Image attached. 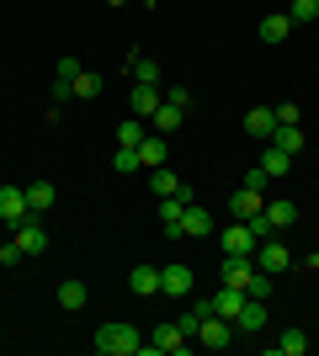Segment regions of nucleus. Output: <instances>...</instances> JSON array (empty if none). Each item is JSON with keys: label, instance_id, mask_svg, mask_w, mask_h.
Returning a JSON list of instances; mask_svg holds the SVG:
<instances>
[{"label": "nucleus", "instance_id": "1", "mask_svg": "<svg viewBox=\"0 0 319 356\" xmlns=\"http://www.w3.org/2000/svg\"><path fill=\"white\" fill-rule=\"evenodd\" d=\"M91 346H96L101 356H133L144 341H138V330H133V325H122V319H117V325H101V330H96V341H91Z\"/></svg>", "mask_w": 319, "mask_h": 356}, {"label": "nucleus", "instance_id": "2", "mask_svg": "<svg viewBox=\"0 0 319 356\" xmlns=\"http://www.w3.org/2000/svg\"><path fill=\"white\" fill-rule=\"evenodd\" d=\"M192 287H197V277H192V266H186V261L160 266V293H165V298H192Z\"/></svg>", "mask_w": 319, "mask_h": 356}, {"label": "nucleus", "instance_id": "3", "mask_svg": "<svg viewBox=\"0 0 319 356\" xmlns=\"http://www.w3.org/2000/svg\"><path fill=\"white\" fill-rule=\"evenodd\" d=\"M250 261H256V266L261 271H272V277H282V271H288L293 266V255H288V245H282V239H261V245H256V255H250Z\"/></svg>", "mask_w": 319, "mask_h": 356}, {"label": "nucleus", "instance_id": "4", "mask_svg": "<svg viewBox=\"0 0 319 356\" xmlns=\"http://www.w3.org/2000/svg\"><path fill=\"white\" fill-rule=\"evenodd\" d=\"M218 245H224V255H256V245H261V239H256V229H250V223H240V218H234V223L224 229V234H218Z\"/></svg>", "mask_w": 319, "mask_h": 356}, {"label": "nucleus", "instance_id": "5", "mask_svg": "<svg viewBox=\"0 0 319 356\" xmlns=\"http://www.w3.org/2000/svg\"><path fill=\"white\" fill-rule=\"evenodd\" d=\"M32 218V208H27V192L22 186H0V223H27Z\"/></svg>", "mask_w": 319, "mask_h": 356}, {"label": "nucleus", "instance_id": "6", "mask_svg": "<svg viewBox=\"0 0 319 356\" xmlns=\"http://www.w3.org/2000/svg\"><path fill=\"white\" fill-rule=\"evenodd\" d=\"M197 341L208 346V351H224V346H234V325H229V319H218V314H208V319H202V330H197Z\"/></svg>", "mask_w": 319, "mask_h": 356}, {"label": "nucleus", "instance_id": "7", "mask_svg": "<svg viewBox=\"0 0 319 356\" xmlns=\"http://www.w3.org/2000/svg\"><path fill=\"white\" fill-rule=\"evenodd\" d=\"M213 234V213L202 208V202H186L181 213V239H208Z\"/></svg>", "mask_w": 319, "mask_h": 356}, {"label": "nucleus", "instance_id": "8", "mask_svg": "<svg viewBox=\"0 0 319 356\" xmlns=\"http://www.w3.org/2000/svg\"><path fill=\"white\" fill-rule=\"evenodd\" d=\"M16 250H22V255H43L48 250V234H43V223H38V218L16 223Z\"/></svg>", "mask_w": 319, "mask_h": 356}, {"label": "nucleus", "instance_id": "9", "mask_svg": "<svg viewBox=\"0 0 319 356\" xmlns=\"http://www.w3.org/2000/svg\"><path fill=\"white\" fill-rule=\"evenodd\" d=\"M256 330H266V303H261V298H245V309L234 314V335H256Z\"/></svg>", "mask_w": 319, "mask_h": 356}, {"label": "nucleus", "instance_id": "10", "mask_svg": "<svg viewBox=\"0 0 319 356\" xmlns=\"http://www.w3.org/2000/svg\"><path fill=\"white\" fill-rule=\"evenodd\" d=\"M245 134L261 138V144H272V134H277V112H272V106H256V112H245Z\"/></svg>", "mask_w": 319, "mask_h": 356}, {"label": "nucleus", "instance_id": "11", "mask_svg": "<svg viewBox=\"0 0 319 356\" xmlns=\"http://www.w3.org/2000/svg\"><path fill=\"white\" fill-rule=\"evenodd\" d=\"M218 277H224L229 287H245L250 277H256V261H250V255H224V266H218Z\"/></svg>", "mask_w": 319, "mask_h": 356}, {"label": "nucleus", "instance_id": "12", "mask_svg": "<svg viewBox=\"0 0 319 356\" xmlns=\"http://www.w3.org/2000/svg\"><path fill=\"white\" fill-rule=\"evenodd\" d=\"M261 208H266V202H261V192H256V186H240V192L229 197V213H234L240 223H250V218H256Z\"/></svg>", "mask_w": 319, "mask_h": 356}, {"label": "nucleus", "instance_id": "13", "mask_svg": "<svg viewBox=\"0 0 319 356\" xmlns=\"http://www.w3.org/2000/svg\"><path fill=\"white\" fill-rule=\"evenodd\" d=\"M165 102V86H133L128 106H133V118H154V106Z\"/></svg>", "mask_w": 319, "mask_h": 356}, {"label": "nucleus", "instance_id": "14", "mask_svg": "<svg viewBox=\"0 0 319 356\" xmlns=\"http://www.w3.org/2000/svg\"><path fill=\"white\" fill-rule=\"evenodd\" d=\"M245 309V287H218V298H213V314H218V319H229V325H234V314Z\"/></svg>", "mask_w": 319, "mask_h": 356}, {"label": "nucleus", "instance_id": "15", "mask_svg": "<svg viewBox=\"0 0 319 356\" xmlns=\"http://www.w3.org/2000/svg\"><path fill=\"white\" fill-rule=\"evenodd\" d=\"M154 351L186 356V351H192V341H186V335H181V325H160V330H154Z\"/></svg>", "mask_w": 319, "mask_h": 356}, {"label": "nucleus", "instance_id": "16", "mask_svg": "<svg viewBox=\"0 0 319 356\" xmlns=\"http://www.w3.org/2000/svg\"><path fill=\"white\" fill-rule=\"evenodd\" d=\"M128 287L138 298H160V266H133L128 271Z\"/></svg>", "mask_w": 319, "mask_h": 356}, {"label": "nucleus", "instance_id": "17", "mask_svg": "<svg viewBox=\"0 0 319 356\" xmlns=\"http://www.w3.org/2000/svg\"><path fill=\"white\" fill-rule=\"evenodd\" d=\"M181 122H186V112H181V106L160 102V106H154V118H149V134H176Z\"/></svg>", "mask_w": 319, "mask_h": 356}, {"label": "nucleus", "instance_id": "18", "mask_svg": "<svg viewBox=\"0 0 319 356\" xmlns=\"http://www.w3.org/2000/svg\"><path fill=\"white\" fill-rule=\"evenodd\" d=\"M22 192H27V208H32V213H48L54 202H59V192H54V181H27Z\"/></svg>", "mask_w": 319, "mask_h": 356}, {"label": "nucleus", "instance_id": "19", "mask_svg": "<svg viewBox=\"0 0 319 356\" xmlns=\"http://www.w3.org/2000/svg\"><path fill=\"white\" fill-rule=\"evenodd\" d=\"M138 165H144V170H160V165H165V134H149L138 144Z\"/></svg>", "mask_w": 319, "mask_h": 356}, {"label": "nucleus", "instance_id": "20", "mask_svg": "<svg viewBox=\"0 0 319 356\" xmlns=\"http://www.w3.org/2000/svg\"><path fill=\"white\" fill-rule=\"evenodd\" d=\"M261 213H266V223H272L277 234H282V229H293V223H298V208H293L288 197H282V202H266V208H261Z\"/></svg>", "mask_w": 319, "mask_h": 356}, {"label": "nucleus", "instance_id": "21", "mask_svg": "<svg viewBox=\"0 0 319 356\" xmlns=\"http://www.w3.org/2000/svg\"><path fill=\"white\" fill-rule=\"evenodd\" d=\"M85 303H91V293H85V282H75V277H69V282H59V309L80 314V309H85Z\"/></svg>", "mask_w": 319, "mask_h": 356}, {"label": "nucleus", "instance_id": "22", "mask_svg": "<svg viewBox=\"0 0 319 356\" xmlns=\"http://www.w3.org/2000/svg\"><path fill=\"white\" fill-rule=\"evenodd\" d=\"M261 38H266V43H288V38H293V16L288 11L266 16V22H261Z\"/></svg>", "mask_w": 319, "mask_h": 356}, {"label": "nucleus", "instance_id": "23", "mask_svg": "<svg viewBox=\"0 0 319 356\" xmlns=\"http://www.w3.org/2000/svg\"><path fill=\"white\" fill-rule=\"evenodd\" d=\"M272 144L282 149V154H304V144H309V138H304V128L293 122V128H277V134H272Z\"/></svg>", "mask_w": 319, "mask_h": 356}, {"label": "nucleus", "instance_id": "24", "mask_svg": "<svg viewBox=\"0 0 319 356\" xmlns=\"http://www.w3.org/2000/svg\"><path fill=\"white\" fill-rule=\"evenodd\" d=\"M101 86H106V80H101L96 70H80V74H75V102H96V96H101Z\"/></svg>", "mask_w": 319, "mask_h": 356}, {"label": "nucleus", "instance_id": "25", "mask_svg": "<svg viewBox=\"0 0 319 356\" xmlns=\"http://www.w3.org/2000/svg\"><path fill=\"white\" fill-rule=\"evenodd\" d=\"M261 170H266V176H288V170H293V154H282L277 144H266V154H261Z\"/></svg>", "mask_w": 319, "mask_h": 356}, {"label": "nucleus", "instance_id": "26", "mask_svg": "<svg viewBox=\"0 0 319 356\" xmlns=\"http://www.w3.org/2000/svg\"><path fill=\"white\" fill-rule=\"evenodd\" d=\"M149 186H154V197H176V192H181V176L160 165V170H149Z\"/></svg>", "mask_w": 319, "mask_h": 356}, {"label": "nucleus", "instance_id": "27", "mask_svg": "<svg viewBox=\"0 0 319 356\" xmlns=\"http://www.w3.org/2000/svg\"><path fill=\"white\" fill-rule=\"evenodd\" d=\"M128 70H133L138 86H160V64H154L149 54H133V64H128Z\"/></svg>", "mask_w": 319, "mask_h": 356}, {"label": "nucleus", "instance_id": "28", "mask_svg": "<svg viewBox=\"0 0 319 356\" xmlns=\"http://www.w3.org/2000/svg\"><path fill=\"white\" fill-rule=\"evenodd\" d=\"M272 351L277 356H304L309 351V335H304V330H282V341H277Z\"/></svg>", "mask_w": 319, "mask_h": 356}, {"label": "nucleus", "instance_id": "29", "mask_svg": "<svg viewBox=\"0 0 319 356\" xmlns=\"http://www.w3.org/2000/svg\"><path fill=\"white\" fill-rule=\"evenodd\" d=\"M144 138H149V128H144V118H128V122H122V128H117V144H122V149H138V144H144Z\"/></svg>", "mask_w": 319, "mask_h": 356}, {"label": "nucleus", "instance_id": "30", "mask_svg": "<svg viewBox=\"0 0 319 356\" xmlns=\"http://www.w3.org/2000/svg\"><path fill=\"white\" fill-rule=\"evenodd\" d=\"M288 16H293V27H314L319 22V0H293Z\"/></svg>", "mask_w": 319, "mask_h": 356}, {"label": "nucleus", "instance_id": "31", "mask_svg": "<svg viewBox=\"0 0 319 356\" xmlns=\"http://www.w3.org/2000/svg\"><path fill=\"white\" fill-rule=\"evenodd\" d=\"M272 287H277V277H272V271H261V266H256V277L245 282V298H261V303H266V298H272Z\"/></svg>", "mask_w": 319, "mask_h": 356}, {"label": "nucleus", "instance_id": "32", "mask_svg": "<svg viewBox=\"0 0 319 356\" xmlns=\"http://www.w3.org/2000/svg\"><path fill=\"white\" fill-rule=\"evenodd\" d=\"M112 165H117V176H133V170H144V165H138V149H122V144H117V154H112Z\"/></svg>", "mask_w": 319, "mask_h": 356}, {"label": "nucleus", "instance_id": "33", "mask_svg": "<svg viewBox=\"0 0 319 356\" xmlns=\"http://www.w3.org/2000/svg\"><path fill=\"white\" fill-rule=\"evenodd\" d=\"M165 102L181 106V112H192V90H186V86H165Z\"/></svg>", "mask_w": 319, "mask_h": 356}, {"label": "nucleus", "instance_id": "34", "mask_svg": "<svg viewBox=\"0 0 319 356\" xmlns=\"http://www.w3.org/2000/svg\"><path fill=\"white\" fill-rule=\"evenodd\" d=\"M176 325H181V335H186V341H197V330H202V314L192 309V314H181V319H176Z\"/></svg>", "mask_w": 319, "mask_h": 356}, {"label": "nucleus", "instance_id": "35", "mask_svg": "<svg viewBox=\"0 0 319 356\" xmlns=\"http://www.w3.org/2000/svg\"><path fill=\"white\" fill-rule=\"evenodd\" d=\"M75 102V80H54V106Z\"/></svg>", "mask_w": 319, "mask_h": 356}, {"label": "nucleus", "instance_id": "36", "mask_svg": "<svg viewBox=\"0 0 319 356\" xmlns=\"http://www.w3.org/2000/svg\"><path fill=\"white\" fill-rule=\"evenodd\" d=\"M272 112H277V128H293V122H298V106H293V102L272 106Z\"/></svg>", "mask_w": 319, "mask_h": 356}, {"label": "nucleus", "instance_id": "37", "mask_svg": "<svg viewBox=\"0 0 319 356\" xmlns=\"http://www.w3.org/2000/svg\"><path fill=\"white\" fill-rule=\"evenodd\" d=\"M266 181H272V176H266L261 165H250V170H245V186H256V192H261V186H266Z\"/></svg>", "mask_w": 319, "mask_h": 356}, {"label": "nucleus", "instance_id": "38", "mask_svg": "<svg viewBox=\"0 0 319 356\" xmlns=\"http://www.w3.org/2000/svg\"><path fill=\"white\" fill-rule=\"evenodd\" d=\"M250 229H256V239H272V234H277L272 223H266V213H256V218H250Z\"/></svg>", "mask_w": 319, "mask_h": 356}, {"label": "nucleus", "instance_id": "39", "mask_svg": "<svg viewBox=\"0 0 319 356\" xmlns=\"http://www.w3.org/2000/svg\"><path fill=\"white\" fill-rule=\"evenodd\" d=\"M80 74V59H59V80H75Z\"/></svg>", "mask_w": 319, "mask_h": 356}, {"label": "nucleus", "instance_id": "40", "mask_svg": "<svg viewBox=\"0 0 319 356\" xmlns=\"http://www.w3.org/2000/svg\"><path fill=\"white\" fill-rule=\"evenodd\" d=\"M112 6H128V0H112Z\"/></svg>", "mask_w": 319, "mask_h": 356}, {"label": "nucleus", "instance_id": "41", "mask_svg": "<svg viewBox=\"0 0 319 356\" xmlns=\"http://www.w3.org/2000/svg\"><path fill=\"white\" fill-rule=\"evenodd\" d=\"M314 43H319V38H314Z\"/></svg>", "mask_w": 319, "mask_h": 356}]
</instances>
